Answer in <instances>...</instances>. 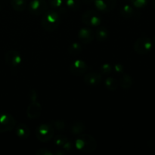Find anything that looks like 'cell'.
<instances>
[{
	"label": "cell",
	"mask_w": 155,
	"mask_h": 155,
	"mask_svg": "<svg viewBox=\"0 0 155 155\" xmlns=\"http://www.w3.org/2000/svg\"><path fill=\"white\" fill-rule=\"evenodd\" d=\"M48 3L54 8H60L63 5V0H48Z\"/></svg>",
	"instance_id": "28"
},
{
	"label": "cell",
	"mask_w": 155,
	"mask_h": 155,
	"mask_svg": "<svg viewBox=\"0 0 155 155\" xmlns=\"http://www.w3.org/2000/svg\"><path fill=\"white\" fill-rule=\"evenodd\" d=\"M119 86L124 89H130L133 84V80L129 74H124L120 77L119 81Z\"/></svg>",
	"instance_id": "17"
},
{
	"label": "cell",
	"mask_w": 155,
	"mask_h": 155,
	"mask_svg": "<svg viewBox=\"0 0 155 155\" xmlns=\"http://www.w3.org/2000/svg\"><path fill=\"white\" fill-rule=\"evenodd\" d=\"M11 5L12 8L18 12H21L27 8V0H11Z\"/></svg>",
	"instance_id": "20"
},
{
	"label": "cell",
	"mask_w": 155,
	"mask_h": 155,
	"mask_svg": "<svg viewBox=\"0 0 155 155\" xmlns=\"http://www.w3.org/2000/svg\"><path fill=\"white\" fill-rule=\"evenodd\" d=\"M94 1H95V0H82V2H83L85 5L92 4V3H94Z\"/></svg>",
	"instance_id": "32"
},
{
	"label": "cell",
	"mask_w": 155,
	"mask_h": 155,
	"mask_svg": "<svg viewBox=\"0 0 155 155\" xmlns=\"http://www.w3.org/2000/svg\"><path fill=\"white\" fill-rule=\"evenodd\" d=\"M89 69V66L84 61L75 60L70 64L69 70L70 72L75 77H80L86 74Z\"/></svg>",
	"instance_id": "7"
},
{
	"label": "cell",
	"mask_w": 155,
	"mask_h": 155,
	"mask_svg": "<svg viewBox=\"0 0 155 155\" xmlns=\"http://www.w3.org/2000/svg\"><path fill=\"white\" fill-rule=\"evenodd\" d=\"M153 42H154V43L155 44V36H154V39H153Z\"/></svg>",
	"instance_id": "34"
},
{
	"label": "cell",
	"mask_w": 155,
	"mask_h": 155,
	"mask_svg": "<svg viewBox=\"0 0 155 155\" xmlns=\"http://www.w3.org/2000/svg\"><path fill=\"white\" fill-rule=\"evenodd\" d=\"M16 136L21 139H27L30 136V130L25 124H19L15 130Z\"/></svg>",
	"instance_id": "15"
},
{
	"label": "cell",
	"mask_w": 155,
	"mask_h": 155,
	"mask_svg": "<svg viewBox=\"0 0 155 155\" xmlns=\"http://www.w3.org/2000/svg\"><path fill=\"white\" fill-rule=\"evenodd\" d=\"M104 86L108 90L114 91L117 89L118 86H119V83L114 77H108L107 78H106L105 81H104Z\"/></svg>",
	"instance_id": "22"
},
{
	"label": "cell",
	"mask_w": 155,
	"mask_h": 155,
	"mask_svg": "<svg viewBox=\"0 0 155 155\" xmlns=\"http://www.w3.org/2000/svg\"><path fill=\"white\" fill-rule=\"evenodd\" d=\"M124 66L121 64H115L113 66V71L117 74H122L124 73Z\"/></svg>",
	"instance_id": "30"
},
{
	"label": "cell",
	"mask_w": 155,
	"mask_h": 155,
	"mask_svg": "<svg viewBox=\"0 0 155 155\" xmlns=\"http://www.w3.org/2000/svg\"><path fill=\"white\" fill-rule=\"evenodd\" d=\"M22 56L21 53L15 50H9L5 54V61L12 67L19 66L22 63Z\"/></svg>",
	"instance_id": "9"
},
{
	"label": "cell",
	"mask_w": 155,
	"mask_h": 155,
	"mask_svg": "<svg viewBox=\"0 0 155 155\" xmlns=\"http://www.w3.org/2000/svg\"><path fill=\"white\" fill-rule=\"evenodd\" d=\"M65 5L72 11H79L81 7V0H65Z\"/></svg>",
	"instance_id": "23"
},
{
	"label": "cell",
	"mask_w": 155,
	"mask_h": 155,
	"mask_svg": "<svg viewBox=\"0 0 155 155\" xmlns=\"http://www.w3.org/2000/svg\"><path fill=\"white\" fill-rule=\"evenodd\" d=\"M28 98H29V99H30V102H32V101H37L38 95H37V92H36V89H31L30 91H29Z\"/></svg>",
	"instance_id": "27"
},
{
	"label": "cell",
	"mask_w": 155,
	"mask_h": 155,
	"mask_svg": "<svg viewBox=\"0 0 155 155\" xmlns=\"http://www.w3.org/2000/svg\"><path fill=\"white\" fill-rule=\"evenodd\" d=\"M75 147L78 151L85 154L94 152L97 148V142L93 136L89 134H80L75 140Z\"/></svg>",
	"instance_id": "1"
},
{
	"label": "cell",
	"mask_w": 155,
	"mask_h": 155,
	"mask_svg": "<svg viewBox=\"0 0 155 155\" xmlns=\"http://www.w3.org/2000/svg\"><path fill=\"white\" fill-rule=\"evenodd\" d=\"M85 130H86V127H85V124L83 122H81V121H76L71 126V133L73 135H75V136H77V135L79 136V135L82 134Z\"/></svg>",
	"instance_id": "19"
},
{
	"label": "cell",
	"mask_w": 155,
	"mask_h": 155,
	"mask_svg": "<svg viewBox=\"0 0 155 155\" xmlns=\"http://www.w3.org/2000/svg\"><path fill=\"white\" fill-rule=\"evenodd\" d=\"M54 143L58 147H61L62 149L65 151H72V144L71 142L63 135H58L54 138Z\"/></svg>",
	"instance_id": "14"
},
{
	"label": "cell",
	"mask_w": 155,
	"mask_h": 155,
	"mask_svg": "<svg viewBox=\"0 0 155 155\" xmlns=\"http://www.w3.org/2000/svg\"><path fill=\"white\" fill-rule=\"evenodd\" d=\"M27 117L30 119H36L42 114V105L37 101H32L27 108Z\"/></svg>",
	"instance_id": "13"
},
{
	"label": "cell",
	"mask_w": 155,
	"mask_h": 155,
	"mask_svg": "<svg viewBox=\"0 0 155 155\" xmlns=\"http://www.w3.org/2000/svg\"><path fill=\"white\" fill-rule=\"evenodd\" d=\"M132 5L136 8H142L148 5L149 0H130Z\"/></svg>",
	"instance_id": "25"
},
{
	"label": "cell",
	"mask_w": 155,
	"mask_h": 155,
	"mask_svg": "<svg viewBox=\"0 0 155 155\" xmlns=\"http://www.w3.org/2000/svg\"><path fill=\"white\" fill-rule=\"evenodd\" d=\"M54 128L51 124H40L36 130V137L42 143H46L54 137Z\"/></svg>",
	"instance_id": "3"
},
{
	"label": "cell",
	"mask_w": 155,
	"mask_h": 155,
	"mask_svg": "<svg viewBox=\"0 0 155 155\" xmlns=\"http://www.w3.org/2000/svg\"><path fill=\"white\" fill-rule=\"evenodd\" d=\"M51 124L54 129L60 131H63L66 128V123L62 120H53L51 122Z\"/></svg>",
	"instance_id": "26"
},
{
	"label": "cell",
	"mask_w": 155,
	"mask_h": 155,
	"mask_svg": "<svg viewBox=\"0 0 155 155\" xmlns=\"http://www.w3.org/2000/svg\"><path fill=\"white\" fill-rule=\"evenodd\" d=\"M151 5H152V7L155 9V0H152L151 1Z\"/></svg>",
	"instance_id": "33"
},
{
	"label": "cell",
	"mask_w": 155,
	"mask_h": 155,
	"mask_svg": "<svg viewBox=\"0 0 155 155\" xmlns=\"http://www.w3.org/2000/svg\"><path fill=\"white\" fill-rule=\"evenodd\" d=\"M41 24L42 28L47 32H53L57 30L60 24V17L58 12L53 10L46 11L43 14Z\"/></svg>",
	"instance_id": "2"
},
{
	"label": "cell",
	"mask_w": 155,
	"mask_h": 155,
	"mask_svg": "<svg viewBox=\"0 0 155 155\" xmlns=\"http://www.w3.org/2000/svg\"><path fill=\"white\" fill-rule=\"evenodd\" d=\"M83 81L87 86H97L102 81V74L94 71H90L84 76Z\"/></svg>",
	"instance_id": "11"
},
{
	"label": "cell",
	"mask_w": 155,
	"mask_h": 155,
	"mask_svg": "<svg viewBox=\"0 0 155 155\" xmlns=\"http://www.w3.org/2000/svg\"><path fill=\"white\" fill-rule=\"evenodd\" d=\"M101 74L104 76H108L113 71V66L109 63H104L100 68Z\"/></svg>",
	"instance_id": "24"
},
{
	"label": "cell",
	"mask_w": 155,
	"mask_h": 155,
	"mask_svg": "<svg viewBox=\"0 0 155 155\" xmlns=\"http://www.w3.org/2000/svg\"><path fill=\"white\" fill-rule=\"evenodd\" d=\"M78 39L82 43L89 44L95 39V33L89 27H83L78 32Z\"/></svg>",
	"instance_id": "12"
},
{
	"label": "cell",
	"mask_w": 155,
	"mask_h": 155,
	"mask_svg": "<svg viewBox=\"0 0 155 155\" xmlns=\"http://www.w3.org/2000/svg\"><path fill=\"white\" fill-rule=\"evenodd\" d=\"M36 155H53L54 154V152L51 151H50L48 148H41L39 149L36 152Z\"/></svg>",
	"instance_id": "29"
},
{
	"label": "cell",
	"mask_w": 155,
	"mask_h": 155,
	"mask_svg": "<svg viewBox=\"0 0 155 155\" xmlns=\"http://www.w3.org/2000/svg\"><path fill=\"white\" fill-rule=\"evenodd\" d=\"M65 153H66V151H64L63 149H60V150H57L55 152H54V154L56 155H63Z\"/></svg>",
	"instance_id": "31"
},
{
	"label": "cell",
	"mask_w": 155,
	"mask_h": 155,
	"mask_svg": "<svg viewBox=\"0 0 155 155\" xmlns=\"http://www.w3.org/2000/svg\"><path fill=\"white\" fill-rule=\"evenodd\" d=\"M0 10H1V5H0Z\"/></svg>",
	"instance_id": "35"
},
{
	"label": "cell",
	"mask_w": 155,
	"mask_h": 155,
	"mask_svg": "<svg viewBox=\"0 0 155 155\" xmlns=\"http://www.w3.org/2000/svg\"><path fill=\"white\" fill-rule=\"evenodd\" d=\"M120 14L124 18H131L134 16L135 10L130 5H124L120 10Z\"/></svg>",
	"instance_id": "18"
},
{
	"label": "cell",
	"mask_w": 155,
	"mask_h": 155,
	"mask_svg": "<svg viewBox=\"0 0 155 155\" xmlns=\"http://www.w3.org/2000/svg\"><path fill=\"white\" fill-rule=\"evenodd\" d=\"M16 125V120L12 114L6 112L0 113V133L10 132Z\"/></svg>",
	"instance_id": "6"
},
{
	"label": "cell",
	"mask_w": 155,
	"mask_h": 155,
	"mask_svg": "<svg viewBox=\"0 0 155 155\" xmlns=\"http://www.w3.org/2000/svg\"><path fill=\"white\" fill-rule=\"evenodd\" d=\"M94 4L98 12L107 13L114 8L117 5V0H95Z\"/></svg>",
	"instance_id": "10"
},
{
	"label": "cell",
	"mask_w": 155,
	"mask_h": 155,
	"mask_svg": "<svg viewBox=\"0 0 155 155\" xmlns=\"http://www.w3.org/2000/svg\"><path fill=\"white\" fill-rule=\"evenodd\" d=\"M83 51L82 45L79 42H73L68 47V52L72 56H77Z\"/></svg>",
	"instance_id": "21"
},
{
	"label": "cell",
	"mask_w": 155,
	"mask_h": 155,
	"mask_svg": "<svg viewBox=\"0 0 155 155\" xmlns=\"http://www.w3.org/2000/svg\"><path fill=\"white\" fill-rule=\"evenodd\" d=\"M109 37V31L105 27H98L95 33V38L98 42H105Z\"/></svg>",
	"instance_id": "16"
},
{
	"label": "cell",
	"mask_w": 155,
	"mask_h": 155,
	"mask_svg": "<svg viewBox=\"0 0 155 155\" xmlns=\"http://www.w3.org/2000/svg\"><path fill=\"white\" fill-rule=\"evenodd\" d=\"M47 2L45 0H31L29 3V12L33 15H43L47 11Z\"/></svg>",
	"instance_id": "8"
},
{
	"label": "cell",
	"mask_w": 155,
	"mask_h": 155,
	"mask_svg": "<svg viewBox=\"0 0 155 155\" xmlns=\"http://www.w3.org/2000/svg\"><path fill=\"white\" fill-rule=\"evenodd\" d=\"M153 42L149 37L142 36L136 39V42L133 44V49L140 55H145L148 54L152 50Z\"/></svg>",
	"instance_id": "4"
},
{
	"label": "cell",
	"mask_w": 155,
	"mask_h": 155,
	"mask_svg": "<svg viewBox=\"0 0 155 155\" xmlns=\"http://www.w3.org/2000/svg\"><path fill=\"white\" fill-rule=\"evenodd\" d=\"M82 21L83 24L89 27H97L101 25L102 19L97 11L87 10L82 15Z\"/></svg>",
	"instance_id": "5"
}]
</instances>
